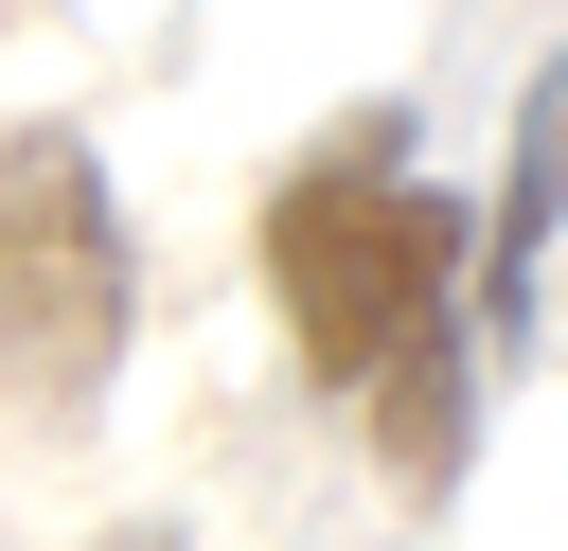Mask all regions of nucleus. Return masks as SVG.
Returning <instances> with one entry per match:
<instances>
[{"instance_id":"obj_1","label":"nucleus","mask_w":568,"mask_h":551,"mask_svg":"<svg viewBox=\"0 0 568 551\" xmlns=\"http://www.w3.org/2000/svg\"><path fill=\"white\" fill-rule=\"evenodd\" d=\"M462 267H479V231H462V196L408 160V107H355V124H337L320 160H284V196H266V302H284L302 373L373 427V462H390L408 498H444L462 444H479Z\"/></svg>"},{"instance_id":"obj_2","label":"nucleus","mask_w":568,"mask_h":551,"mask_svg":"<svg viewBox=\"0 0 568 551\" xmlns=\"http://www.w3.org/2000/svg\"><path fill=\"white\" fill-rule=\"evenodd\" d=\"M124 213H106V160L71 124H18L0 142V391H36L53 427L124 373Z\"/></svg>"},{"instance_id":"obj_3","label":"nucleus","mask_w":568,"mask_h":551,"mask_svg":"<svg viewBox=\"0 0 568 551\" xmlns=\"http://www.w3.org/2000/svg\"><path fill=\"white\" fill-rule=\"evenodd\" d=\"M550 231H568V36H550L532 89H515V160H497V213H479V320H532Z\"/></svg>"},{"instance_id":"obj_4","label":"nucleus","mask_w":568,"mask_h":551,"mask_svg":"<svg viewBox=\"0 0 568 551\" xmlns=\"http://www.w3.org/2000/svg\"><path fill=\"white\" fill-rule=\"evenodd\" d=\"M106 551H195V533H160V515H124V533H106Z\"/></svg>"}]
</instances>
